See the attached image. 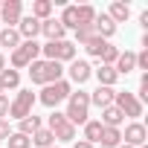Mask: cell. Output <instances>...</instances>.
Returning a JSON list of instances; mask_svg holds the SVG:
<instances>
[{
  "label": "cell",
  "instance_id": "obj_1",
  "mask_svg": "<svg viewBox=\"0 0 148 148\" xmlns=\"http://www.w3.org/2000/svg\"><path fill=\"white\" fill-rule=\"evenodd\" d=\"M64 76V67L58 61H32L29 64V79L32 84H52V82H61Z\"/></svg>",
  "mask_w": 148,
  "mask_h": 148
},
{
  "label": "cell",
  "instance_id": "obj_2",
  "mask_svg": "<svg viewBox=\"0 0 148 148\" xmlns=\"http://www.w3.org/2000/svg\"><path fill=\"white\" fill-rule=\"evenodd\" d=\"M87 110H90V93H82V90H79V93H70V96H67V113H64V116H67L70 125H76V122L84 125V122L90 119Z\"/></svg>",
  "mask_w": 148,
  "mask_h": 148
},
{
  "label": "cell",
  "instance_id": "obj_3",
  "mask_svg": "<svg viewBox=\"0 0 148 148\" xmlns=\"http://www.w3.org/2000/svg\"><path fill=\"white\" fill-rule=\"evenodd\" d=\"M41 52L47 55V61H76V44L70 41H47L41 47Z\"/></svg>",
  "mask_w": 148,
  "mask_h": 148
},
{
  "label": "cell",
  "instance_id": "obj_4",
  "mask_svg": "<svg viewBox=\"0 0 148 148\" xmlns=\"http://www.w3.org/2000/svg\"><path fill=\"white\" fill-rule=\"evenodd\" d=\"M38 52H41V44H35V41H23L18 49H12V70L29 67L32 61H38Z\"/></svg>",
  "mask_w": 148,
  "mask_h": 148
},
{
  "label": "cell",
  "instance_id": "obj_5",
  "mask_svg": "<svg viewBox=\"0 0 148 148\" xmlns=\"http://www.w3.org/2000/svg\"><path fill=\"white\" fill-rule=\"evenodd\" d=\"M70 93H73V90H70V84L61 79V82H52V84H47V87L41 90L38 102H41V105H47V108H55V105H58V102H64Z\"/></svg>",
  "mask_w": 148,
  "mask_h": 148
},
{
  "label": "cell",
  "instance_id": "obj_6",
  "mask_svg": "<svg viewBox=\"0 0 148 148\" xmlns=\"http://www.w3.org/2000/svg\"><path fill=\"white\" fill-rule=\"evenodd\" d=\"M32 105H35V93H32V90H21V93L9 102V116L21 122V119H26V116L32 113Z\"/></svg>",
  "mask_w": 148,
  "mask_h": 148
},
{
  "label": "cell",
  "instance_id": "obj_7",
  "mask_svg": "<svg viewBox=\"0 0 148 148\" xmlns=\"http://www.w3.org/2000/svg\"><path fill=\"white\" fill-rule=\"evenodd\" d=\"M113 105L122 110V116H131V119H136V116H142V102L134 96V93H116L113 96Z\"/></svg>",
  "mask_w": 148,
  "mask_h": 148
},
{
  "label": "cell",
  "instance_id": "obj_8",
  "mask_svg": "<svg viewBox=\"0 0 148 148\" xmlns=\"http://www.w3.org/2000/svg\"><path fill=\"white\" fill-rule=\"evenodd\" d=\"M49 131H52L55 139H64V142L76 139V125H70L64 113H52L49 116Z\"/></svg>",
  "mask_w": 148,
  "mask_h": 148
},
{
  "label": "cell",
  "instance_id": "obj_9",
  "mask_svg": "<svg viewBox=\"0 0 148 148\" xmlns=\"http://www.w3.org/2000/svg\"><path fill=\"white\" fill-rule=\"evenodd\" d=\"M21 12H23L21 0H3V3H0V23L15 29V23L21 21Z\"/></svg>",
  "mask_w": 148,
  "mask_h": 148
},
{
  "label": "cell",
  "instance_id": "obj_10",
  "mask_svg": "<svg viewBox=\"0 0 148 148\" xmlns=\"http://www.w3.org/2000/svg\"><path fill=\"white\" fill-rule=\"evenodd\" d=\"M145 139H148V131H145V125H139V122H131V125L125 128V145H131V148H139V145H145Z\"/></svg>",
  "mask_w": 148,
  "mask_h": 148
},
{
  "label": "cell",
  "instance_id": "obj_11",
  "mask_svg": "<svg viewBox=\"0 0 148 148\" xmlns=\"http://www.w3.org/2000/svg\"><path fill=\"white\" fill-rule=\"evenodd\" d=\"M38 32H41V21H35L32 15L18 21V35H21V38H26V41H35V35H38Z\"/></svg>",
  "mask_w": 148,
  "mask_h": 148
},
{
  "label": "cell",
  "instance_id": "obj_12",
  "mask_svg": "<svg viewBox=\"0 0 148 148\" xmlns=\"http://www.w3.org/2000/svg\"><path fill=\"white\" fill-rule=\"evenodd\" d=\"M113 96H116V90L113 87H96L93 93H90V105H96V108H110L113 105Z\"/></svg>",
  "mask_w": 148,
  "mask_h": 148
},
{
  "label": "cell",
  "instance_id": "obj_13",
  "mask_svg": "<svg viewBox=\"0 0 148 148\" xmlns=\"http://www.w3.org/2000/svg\"><path fill=\"white\" fill-rule=\"evenodd\" d=\"M90 76H93V67H90L87 61H73V64H70V79L76 82V84H84Z\"/></svg>",
  "mask_w": 148,
  "mask_h": 148
},
{
  "label": "cell",
  "instance_id": "obj_14",
  "mask_svg": "<svg viewBox=\"0 0 148 148\" xmlns=\"http://www.w3.org/2000/svg\"><path fill=\"white\" fill-rule=\"evenodd\" d=\"M41 32L49 38V41H64V35H67V29L55 21V18H47V21H41Z\"/></svg>",
  "mask_w": 148,
  "mask_h": 148
},
{
  "label": "cell",
  "instance_id": "obj_15",
  "mask_svg": "<svg viewBox=\"0 0 148 148\" xmlns=\"http://www.w3.org/2000/svg\"><path fill=\"white\" fill-rule=\"evenodd\" d=\"M93 32H96L99 38H105V41H108V38L116 32V23H113L108 15H96V21H93Z\"/></svg>",
  "mask_w": 148,
  "mask_h": 148
},
{
  "label": "cell",
  "instance_id": "obj_16",
  "mask_svg": "<svg viewBox=\"0 0 148 148\" xmlns=\"http://www.w3.org/2000/svg\"><path fill=\"white\" fill-rule=\"evenodd\" d=\"M113 70H116V76H128L131 70H136V55H134V52H119Z\"/></svg>",
  "mask_w": 148,
  "mask_h": 148
},
{
  "label": "cell",
  "instance_id": "obj_17",
  "mask_svg": "<svg viewBox=\"0 0 148 148\" xmlns=\"http://www.w3.org/2000/svg\"><path fill=\"white\" fill-rule=\"evenodd\" d=\"M105 128H119L122 122H125V116H122V110L116 108V105H110V108H105L102 110V119H99Z\"/></svg>",
  "mask_w": 148,
  "mask_h": 148
},
{
  "label": "cell",
  "instance_id": "obj_18",
  "mask_svg": "<svg viewBox=\"0 0 148 148\" xmlns=\"http://www.w3.org/2000/svg\"><path fill=\"white\" fill-rule=\"evenodd\" d=\"M102 131H105V125H102L99 119H87V122H84V142L96 145V142L102 139Z\"/></svg>",
  "mask_w": 148,
  "mask_h": 148
},
{
  "label": "cell",
  "instance_id": "obj_19",
  "mask_svg": "<svg viewBox=\"0 0 148 148\" xmlns=\"http://www.w3.org/2000/svg\"><path fill=\"white\" fill-rule=\"evenodd\" d=\"M96 79H99V87H113V84L119 82L116 70H113V67H105V64L96 70Z\"/></svg>",
  "mask_w": 148,
  "mask_h": 148
},
{
  "label": "cell",
  "instance_id": "obj_20",
  "mask_svg": "<svg viewBox=\"0 0 148 148\" xmlns=\"http://www.w3.org/2000/svg\"><path fill=\"white\" fill-rule=\"evenodd\" d=\"M21 84V73L18 70H3V73H0V90H15Z\"/></svg>",
  "mask_w": 148,
  "mask_h": 148
},
{
  "label": "cell",
  "instance_id": "obj_21",
  "mask_svg": "<svg viewBox=\"0 0 148 148\" xmlns=\"http://www.w3.org/2000/svg\"><path fill=\"white\" fill-rule=\"evenodd\" d=\"M58 23H61L64 29H76V26H79V9H76V6H64Z\"/></svg>",
  "mask_w": 148,
  "mask_h": 148
},
{
  "label": "cell",
  "instance_id": "obj_22",
  "mask_svg": "<svg viewBox=\"0 0 148 148\" xmlns=\"http://www.w3.org/2000/svg\"><path fill=\"white\" fill-rule=\"evenodd\" d=\"M0 47L18 49V47H21V35H18V29H9V26H3V29H0Z\"/></svg>",
  "mask_w": 148,
  "mask_h": 148
},
{
  "label": "cell",
  "instance_id": "obj_23",
  "mask_svg": "<svg viewBox=\"0 0 148 148\" xmlns=\"http://www.w3.org/2000/svg\"><path fill=\"white\" fill-rule=\"evenodd\" d=\"M99 142H102L105 148H116V145H122V131H119V128H105Z\"/></svg>",
  "mask_w": 148,
  "mask_h": 148
},
{
  "label": "cell",
  "instance_id": "obj_24",
  "mask_svg": "<svg viewBox=\"0 0 148 148\" xmlns=\"http://www.w3.org/2000/svg\"><path fill=\"white\" fill-rule=\"evenodd\" d=\"M52 15V0H35L32 3V18L35 21H47Z\"/></svg>",
  "mask_w": 148,
  "mask_h": 148
},
{
  "label": "cell",
  "instance_id": "obj_25",
  "mask_svg": "<svg viewBox=\"0 0 148 148\" xmlns=\"http://www.w3.org/2000/svg\"><path fill=\"white\" fill-rule=\"evenodd\" d=\"M108 18H110L113 23H125V21L131 18V9H128V3H113V6H110V12H108Z\"/></svg>",
  "mask_w": 148,
  "mask_h": 148
},
{
  "label": "cell",
  "instance_id": "obj_26",
  "mask_svg": "<svg viewBox=\"0 0 148 148\" xmlns=\"http://www.w3.org/2000/svg\"><path fill=\"white\" fill-rule=\"evenodd\" d=\"M29 139H32L38 148H49V145L55 142V136H52V131H49V128H38V131H35Z\"/></svg>",
  "mask_w": 148,
  "mask_h": 148
},
{
  "label": "cell",
  "instance_id": "obj_27",
  "mask_svg": "<svg viewBox=\"0 0 148 148\" xmlns=\"http://www.w3.org/2000/svg\"><path fill=\"white\" fill-rule=\"evenodd\" d=\"M105 47H108V41L105 38H99V35H93L87 44H84V49H87V55H93V58H102V52H105Z\"/></svg>",
  "mask_w": 148,
  "mask_h": 148
},
{
  "label": "cell",
  "instance_id": "obj_28",
  "mask_svg": "<svg viewBox=\"0 0 148 148\" xmlns=\"http://www.w3.org/2000/svg\"><path fill=\"white\" fill-rule=\"evenodd\" d=\"M38 128H41V119H38L35 113H29L26 119H21V128H18V134H23V136H32Z\"/></svg>",
  "mask_w": 148,
  "mask_h": 148
},
{
  "label": "cell",
  "instance_id": "obj_29",
  "mask_svg": "<svg viewBox=\"0 0 148 148\" xmlns=\"http://www.w3.org/2000/svg\"><path fill=\"white\" fill-rule=\"evenodd\" d=\"M76 9H79V26H93V21H96V9L87 6V3H84V6H76ZM79 26H76V29H79Z\"/></svg>",
  "mask_w": 148,
  "mask_h": 148
},
{
  "label": "cell",
  "instance_id": "obj_30",
  "mask_svg": "<svg viewBox=\"0 0 148 148\" xmlns=\"http://www.w3.org/2000/svg\"><path fill=\"white\" fill-rule=\"evenodd\" d=\"M6 142H9V148H29V145H32V139L23 136V134H18V131H12Z\"/></svg>",
  "mask_w": 148,
  "mask_h": 148
},
{
  "label": "cell",
  "instance_id": "obj_31",
  "mask_svg": "<svg viewBox=\"0 0 148 148\" xmlns=\"http://www.w3.org/2000/svg\"><path fill=\"white\" fill-rule=\"evenodd\" d=\"M116 58H119V49H116V47H110V44H108V47H105V52H102V58H99V61H102V64H105V67H113V64H116Z\"/></svg>",
  "mask_w": 148,
  "mask_h": 148
},
{
  "label": "cell",
  "instance_id": "obj_32",
  "mask_svg": "<svg viewBox=\"0 0 148 148\" xmlns=\"http://www.w3.org/2000/svg\"><path fill=\"white\" fill-rule=\"evenodd\" d=\"M73 35H76V41H79V44H87L96 32H93V26H79V29H73Z\"/></svg>",
  "mask_w": 148,
  "mask_h": 148
},
{
  "label": "cell",
  "instance_id": "obj_33",
  "mask_svg": "<svg viewBox=\"0 0 148 148\" xmlns=\"http://www.w3.org/2000/svg\"><path fill=\"white\" fill-rule=\"evenodd\" d=\"M148 99V73L139 79V102H145Z\"/></svg>",
  "mask_w": 148,
  "mask_h": 148
},
{
  "label": "cell",
  "instance_id": "obj_34",
  "mask_svg": "<svg viewBox=\"0 0 148 148\" xmlns=\"http://www.w3.org/2000/svg\"><path fill=\"white\" fill-rule=\"evenodd\" d=\"M6 116H9V96L0 93V119H6Z\"/></svg>",
  "mask_w": 148,
  "mask_h": 148
},
{
  "label": "cell",
  "instance_id": "obj_35",
  "mask_svg": "<svg viewBox=\"0 0 148 148\" xmlns=\"http://www.w3.org/2000/svg\"><path fill=\"white\" fill-rule=\"evenodd\" d=\"M136 67H139V70H148V49H142V52L136 55Z\"/></svg>",
  "mask_w": 148,
  "mask_h": 148
},
{
  "label": "cell",
  "instance_id": "obj_36",
  "mask_svg": "<svg viewBox=\"0 0 148 148\" xmlns=\"http://www.w3.org/2000/svg\"><path fill=\"white\" fill-rule=\"evenodd\" d=\"M9 134H12L9 122H6V119H0V139H9Z\"/></svg>",
  "mask_w": 148,
  "mask_h": 148
},
{
  "label": "cell",
  "instance_id": "obj_37",
  "mask_svg": "<svg viewBox=\"0 0 148 148\" xmlns=\"http://www.w3.org/2000/svg\"><path fill=\"white\" fill-rule=\"evenodd\" d=\"M73 148H96V145H90V142H84V139H79V142H73Z\"/></svg>",
  "mask_w": 148,
  "mask_h": 148
},
{
  "label": "cell",
  "instance_id": "obj_38",
  "mask_svg": "<svg viewBox=\"0 0 148 148\" xmlns=\"http://www.w3.org/2000/svg\"><path fill=\"white\" fill-rule=\"evenodd\" d=\"M3 70H6V58H3V55H0V73H3Z\"/></svg>",
  "mask_w": 148,
  "mask_h": 148
},
{
  "label": "cell",
  "instance_id": "obj_39",
  "mask_svg": "<svg viewBox=\"0 0 148 148\" xmlns=\"http://www.w3.org/2000/svg\"><path fill=\"white\" fill-rule=\"evenodd\" d=\"M116 148H131V145H116Z\"/></svg>",
  "mask_w": 148,
  "mask_h": 148
},
{
  "label": "cell",
  "instance_id": "obj_40",
  "mask_svg": "<svg viewBox=\"0 0 148 148\" xmlns=\"http://www.w3.org/2000/svg\"><path fill=\"white\" fill-rule=\"evenodd\" d=\"M49 148H58V145H49Z\"/></svg>",
  "mask_w": 148,
  "mask_h": 148
},
{
  "label": "cell",
  "instance_id": "obj_41",
  "mask_svg": "<svg viewBox=\"0 0 148 148\" xmlns=\"http://www.w3.org/2000/svg\"><path fill=\"white\" fill-rule=\"evenodd\" d=\"M0 29H3V23H0Z\"/></svg>",
  "mask_w": 148,
  "mask_h": 148
},
{
  "label": "cell",
  "instance_id": "obj_42",
  "mask_svg": "<svg viewBox=\"0 0 148 148\" xmlns=\"http://www.w3.org/2000/svg\"><path fill=\"white\" fill-rule=\"evenodd\" d=\"M0 3H3V0H0Z\"/></svg>",
  "mask_w": 148,
  "mask_h": 148
},
{
  "label": "cell",
  "instance_id": "obj_43",
  "mask_svg": "<svg viewBox=\"0 0 148 148\" xmlns=\"http://www.w3.org/2000/svg\"><path fill=\"white\" fill-rule=\"evenodd\" d=\"M0 93H3V90H0Z\"/></svg>",
  "mask_w": 148,
  "mask_h": 148
}]
</instances>
